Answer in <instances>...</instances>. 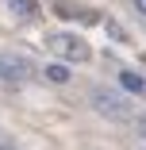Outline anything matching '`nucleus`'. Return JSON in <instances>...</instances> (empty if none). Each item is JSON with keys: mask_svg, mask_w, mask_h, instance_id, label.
Listing matches in <instances>:
<instances>
[{"mask_svg": "<svg viewBox=\"0 0 146 150\" xmlns=\"http://www.w3.org/2000/svg\"><path fill=\"white\" fill-rule=\"evenodd\" d=\"M89 104H92L104 119H111V123H135V104H131V96L123 93V88L96 85L92 93H89Z\"/></svg>", "mask_w": 146, "mask_h": 150, "instance_id": "obj_1", "label": "nucleus"}, {"mask_svg": "<svg viewBox=\"0 0 146 150\" xmlns=\"http://www.w3.org/2000/svg\"><path fill=\"white\" fill-rule=\"evenodd\" d=\"M46 50L58 54L62 62H73V66H81V62H89V58H92V46L85 42L81 35H69V31H54V35H46Z\"/></svg>", "mask_w": 146, "mask_h": 150, "instance_id": "obj_2", "label": "nucleus"}, {"mask_svg": "<svg viewBox=\"0 0 146 150\" xmlns=\"http://www.w3.org/2000/svg\"><path fill=\"white\" fill-rule=\"evenodd\" d=\"M27 77H31V62L19 58V54H12V50H0V81L19 85V81H27Z\"/></svg>", "mask_w": 146, "mask_h": 150, "instance_id": "obj_3", "label": "nucleus"}, {"mask_svg": "<svg viewBox=\"0 0 146 150\" xmlns=\"http://www.w3.org/2000/svg\"><path fill=\"white\" fill-rule=\"evenodd\" d=\"M119 85H123V93H146V81H142L135 69H123V73H119Z\"/></svg>", "mask_w": 146, "mask_h": 150, "instance_id": "obj_4", "label": "nucleus"}, {"mask_svg": "<svg viewBox=\"0 0 146 150\" xmlns=\"http://www.w3.org/2000/svg\"><path fill=\"white\" fill-rule=\"evenodd\" d=\"M8 8H12V16H35L39 0H8Z\"/></svg>", "mask_w": 146, "mask_h": 150, "instance_id": "obj_5", "label": "nucleus"}, {"mask_svg": "<svg viewBox=\"0 0 146 150\" xmlns=\"http://www.w3.org/2000/svg\"><path fill=\"white\" fill-rule=\"evenodd\" d=\"M42 73H46L50 81H58V85H66V81H69V69H66V66H46Z\"/></svg>", "mask_w": 146, "mask_h": 150, "instance_id": "obj_6", "label": "nucleus"}, {"mask_svg": "<svg viewBox=\"0 0 146 150\" xmlns=\"http://www.w3.org/2000/svg\"><path fill=\"white\" fill-rule=\"evenodd\" d=\"M131 127H135V139L146 146V112H138V115H135V123H131Z\"/></svg>", "mask_w": 146, "mask_h": 150, "instance_id": "obj_7", "label": "nucleus"}, {"mask_svg": "<svg viewBox=\"0 0 146 150\" xmlns=\"http://www.w3.org/2000/svg\"><path fill=\"white\" fill-rule=\"evenodd\" d=\"M108 35H111V39H119V42L127 39V31H123V27H119V23H115V19H108Z\"/></svg>", "mask_w": 146, "mask_h": 150, "instance_id": "obj_8", "label": "nucleus"}, {"mask_svg": "<svg viewBox=\"0 0 146 150\" xmlns=\"http://www.w3.org/2000/svg\"><path fill=\"white\" fill-rule=\"evenodd\" d=\"M0 150H16V142H12L8 135H0Z\"/></svg>", "mask_w": 146, "mask_h": 150, "instance_id": "obj_9", "label": "nucleus"}, {"mask_svg": "<svg viewBox=\"0 0 146 150\" xmlns=\"http://www.w3.org/2000/svg\"><path fill=\"white\" fill-rule=\"evenodd\" d=\"M135 8H138V12H142V16H146V0H135Z\"/></svg>", "mask_w": 146, "mask_h": 150, "instance_id": "obj_10", "label": "nucleus"}]
</instances>
